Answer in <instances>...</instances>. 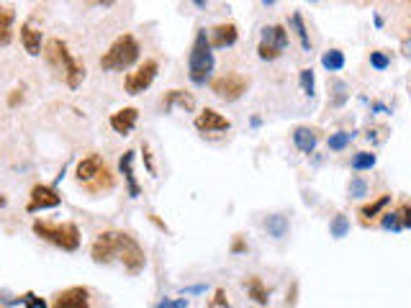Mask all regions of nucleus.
I'll return each instance as SVG.
<instances>
[{
    "mask_svg": "<svg viewBox=\"0 0 411 308\" xmlns=\"http://www.w3.org/2000/svg\"><path fill=\"white\" fill-rule=\"evenodd\" d=\"M142 152H144V162H147V170H150L152 175H157V167H154V162H152V154H150V147H147V144H142Z\"/></svg>",
    "mask_w": 411,
    "mask_h": 308,
    "instance_id": "obj_36",
    "label": "nucleus"
},
{
    "mask_svg": "<svg viewBox=\"0 0 411 308\" xmlns=\"http://www.w3.org/2000/svg\"><path fill=\"white\" fill-rule=\"evenodd\" d=\"M301 87L308 98H314L317 93V82H314V70H301Z\"/></svg>",
    "mask_w": 411,
    "mask_h": 308,
    "instance_id": "obj_28",
    "label": "nucleus"
},
{
    "mask_svg": "<svg viewBox=\"0 0 411 308\" xmlns=\"http://www.w3.org/2000/svg\"><path fill=\"white\" fill-rule=\"evenodd\" d=\"M265 229L270 231V237H285V231H288V219L285 216H268V221H265Z\"/></svg>",
    "mask_w": 411,
    "mask_h": 308,
    "instance_id": "obj_22",
    "label": "nucleus"
},
{
    "mask_svg": "<svg viewBox=\"0 0 411 308\" xmlns=\"http://www.w3.org/2000/svg\"><path fill=\"white\" fill-rule=\"evenodd\" d=\"M34 234L49 244L59 247L64 252H75L80 247V229L75 223H52V221H34Z\"/></svg>",
    "mask_w": 411,
    "mask_h": 308,
    "instance_id": "obj_6",
    "label": "nucleus"
},
{
    "mask_svg": "<svg viewBox=\"0 0 411 308\" xmlns=\"http://www.w3.org/2000/svg\"><path fill=\"white\" fill-rule=\"evenodd\" d=\"M247 87H250V78H245L242 72H224L211 80V93L226 103L239 101L247 93Z\"/></svg>",
    "mask_w": 411,
    "mask_h": 308,
    "instance_id": "obj_7",
    "label": "nucleus"
},
{
    "mask_svg": "<svg viewBox=\"0 0 411 308\" xmlns=\"http://www.w3.org/2000/svg\"><path fill=\"white\" fill-rule=\"evenodd\" d=\"M6 203H8V198H6V196H0V208H3V205H6Z\"/></svg>",
    "mask_w": 411,
    "mask_h": 308,
    "instance_id": "obj_38",
    "label": "nucleus"
},
{
    "mask_svg": "<svg viewBox=\"0 0 411 308\" xmlns=\"http://www.w3.org/2000/svg\"><path fill=\"white\" fill-rule=\"evenodd\" d=\"M44 57H47V62L62 75L64 82L70 87H78L80 82H82V78H85V64L78 62V59L70 54V49H67V44H64L62 39H49L47 47H44Z\"/></svg>",
    "mask_w": 411,
    "mask_h": 308,
    "instance_id": "obj_2",
    "label": "nucleus"
},
{
    "mask_svg": "<svg viewBox=\"0 0 411 308\" xmlns=\"http://www.w3.org/2000/svg\"><path fill=\"white\" fill-rule=\"evenodd\" d=\"M134 154L136 152H124V157H121V173H124V180H127L129 185V196L131 198H139V193H142V188H139V182H136L134 177Z\"/></svg>",
    "mask_w": 411,
    "mask_h": 308,
    "instance_id": "obj_16",
    "label": "nucleus"
},
{
    "mask_svg": "<svg viewBox=\"0 0 411 308\" xmlns=\"http://www.w3.org/2000/svg\"><path fill=\"white\" fill-rule=\"evenodd\" d=\"M90 257L98 265L121 262L129 272H139L144 267V262H147L139 242L127 231H103V234H98L93 247H90Z\"/></svg>",
    "mask_w": 411,
    "mask_h": 308,
    "instance_id": "obj_1",
    "label": "nucleus"
},
{
    "mask_svg": "<svg viewBox=\"0 0 411 308\" xmlns=\"http://www.w3.org/2000/svg\"><path fill=\"white\" fill-rule=\"evenodd\" d=\"M365 193H368V185H365L360 177H352V180H349V196H352V198H363Z\"/></svg>",
    "mask_w": 411,
    "mask_h": 308,
    "instance_id": "obj_30",
    "label": "nucleus"
},
{
    "mask_svg": "<svg viewBox=\"0 0 411 308\" xmlns=\"http://www.w3.org/2000/svg\"><path fill=\"white\" fill-rule=\"evenodd\" d=\"M142 54V47H139V41L131 36V34H121L119 39L113 41L108 52L101 57V67L106 72H121V70H129L131 64H136Z\"/></svg>",
    "mask_w": 411,
    "mask_h": 308,
    "instance_id": "obj_3",
    "label": "nucleus"
},
{
    "mask_svg": "<svg viewBox=\"0 0 411 308\" xmlns=\"http://www.w3.org/2000/svg\"><path fill=\"white\" fill-rule=\"evenodd\" d=\"M78 180L85 185L90 193H101V190H111L113 188V175L111 170L106 167L101 154H87L78 162Z\"/></svg>",
    "mask_w": 411,
    "mask_h": 308,
    "instance_id": "obj_4",
    "label": "nucleus"
},
{
    "mask_svg": "<svg viewBox=\"0 0 411 308\" xmlns=\"http://www.w3.org/2000/svg\"><path fill=\"white\" fill-rule=\"evenodd\" d=\"M370 64L375 70H386L388 64H391V59H388V54H383V52H370Z\"/></svg>",
    "mask_w": 411,
    "mask_h": 308,
    "instance_id": "obj_32",
    "label": "nucleus"
},
{
    "mask_svg": "<svg viewBox=\"0 0 411 308\" xmlns=\"http://www.w3.org/2000/svg\"><path fill=\"white\" fill-rule=\"evenodd\" d=\"M352 142V134L349 131H337V134H332L329 136V149H334V152H340V149H345L347 144Z\"/></svg>",
    "mask_w": 411,
    "mask_h": 308,
    "instance_id": "obj_27",
    "label": "nucleus"
},
{
    "mask_svg": "<svg viewBox=\"0 0 411 308\" xmlns=\"http://www.w3.org/2000/svg\"><path fill=\"white\" fill-rule=\"evenodd\" d=\"M216 303H222V306H229V300L224 298V291H216Z\"/></svg>",
    "mask_w": 411,
    "mask_h": 308,
    "instance_id": "obj_37",
    "label": "nucleus"
},
{
    "mask_svg": "<svg viewBox=\"0 0 411 308\" xmlns=\"http://www.w3.org/2000/svg\"><path fill=\"white\" fill-rule=\"evenodd\" d=\"M317 142H319V134L314 129H308V126L293 129V144H296V149L303 152V154H311L314 147H317Z\"/></svg>",
    "mask_w": 411,
    "mask_h": 308,
    "instance_id": "obj_15",
    "label": "nucleus"
},
{
    "mask_svg": "<svg viewBox=\"0 0 411 308\" xmlns=\"http://www.w3.org/2000/svg\"><path fill=\"white\" fill-rule=\"evenodd\" d=\"M173 103L182 105L185 111H193V108H196V101H193V95H188L185 90H170V93L162 98V108H165V111H170V108H173Z\"/></svg>",
    "mask_w": 411,
    "mask_h": 308,
    "instance_id": "obj_19",
    "label": "nucleus"
},
{
    "mask_svg": "<svg viewBox=\"0 0 411 308\" xmlns=\"http://www.w3.org/2000/svg\"><path fill=\"white\" fill-rule=\"evenodd\" d=\"M375 165V154L373 152H357L352 157V170H370Z\"/></svg>",
    "mask_w": 411,
    "mask_h": 308,
    "instance_id": "obj_25",
    "label": "nucleus"
},
{
    "mask_svg": "<svg viewBox=\"0 0 411 308\" xmlns=\"http://www.w3.org/2000/svg\"><path fill=\"white\" fill-rule=\"evenodd\" d=\"M247 293H250V298L257 300V303H268V298H270V291L265 288V283H262L260 277H250V280H247Z\"/></svg>",
    "mask_w": 411,
    "mask_h": 308,
    "instance_id": "obj_21",
    "label": "nucleus"
},
{
    "mask_svg": "<svg viewBox=\"0 0 411 308\" xmlns=\"http://www.w3.org/2000/svg\"><path fill=\"white\" fill-rule=\"evenodd\" d=\"M21 41H24V49L31 57L41 54V31L39 29H34L31 24H24L21 26Z\"/></svg>",
    "mask_w": 411,
    "mask_h": 308,
    "instance_id": "obj_18",
    "label": "nucleus"
},
{
    "mask_svg": "<svg viewBox=\"0 0 411 308\" xmlns=\"http://www.w3.org/2000/svg\"><path fill=\"white\" fill-rule=\"evenodd\" d=\"M214 70V52H211V44H208V36H206L203 29H198L196 41L190 47L188 57V75L196 85H206V80Z\"/></svg>",
    "mask_w": 411,
    "mask_h": 308,
    "instance_id": "obj_5",
    "label": "nucleus"
},
{
    "mask_svg": "<svg viewBox=\"0 0 411 308\" xmlns=\"http://www.w3.org/2000/svg\"><path fill=\"white\" fill-rule=\"evenodd\" d=\"M21 300H24V306H26V308H47L44 298H39V295H34V293H26V295H21Z\"/></svg>",
    "mask_w": 411,
    "mask_h": 308,
    "instance_id": "obj_33",
    "label": "nucleus"
},
{
    "mask_svg": "<svg viewBox=\"0 0 411 308\" xmlns=\"http://www.w3.org/2000/svg\"><path fill=\"white\" fill-rule=\"evenodd\" d=\"M347 101V85L345 82H334V98H332V105H342V103Z\"/></svg>",
    "mask_w": 411,
    "mask_h": 308,
    "instance_id": "obj_31",
    "label": "nucleus"
},
{
    "mask_svg": "<svg viewBox=\"0 0 411 308\" xmlns=\"http://www.w3.org/2000/svg\"><path fill=\"white\" fill-rule=\"evenodd\" d=\"M329 231H332V237L342 239V237H347V231H349V219L347 216H334L332 223H329Z\"/></svg>",
    "mask_w": 411,
    "mask_h": 308,
    "instance_id": "obj_24",
    "label": "nucleus"
},
{
    "mask_svg": "<svg viewBox=\"0 0 411 308\" xmlns=\"http://www.w3.org/2000/svg\"><path fill=\"white\" fill-rule=\"evenodd\" d=\"M52 308H90V291L82 285L67 288V291L57 293Z\"/></svg>",
    "mask_w": 411,
    "mask_h": 308,
    "instance_id": "obj_11",
    "label": "nucleus"
},
{
    "mask_svg": "<svg viewBox=\"0 0 411 308\" xmlns=\"http://www.w3.org/2000/svg\"><path fill=\"white\" fill-rule=\"evenodd\" d=\"M136 119H139V111H136L134 105H129V108H121V111H116L111 116V129L116 131V134L129 136L131 131H134Z\"/></svg>",
    "mask_w": 411,
    "mask_h": 308,
    "instance_id": "obj_13",
    "label": "nucleus"
},
{
    "mask_svg": "<svg viewBox=\"0 0 411 308\" xmlns=\"http://www.w3.org/2000/svg\"><path fill=\"white\" fill-rule=\"evenodd\" d=\"M193 126L201 134H222V131H229L231 129V121L226 116H222L219 111H214V108H206V111H201L196 116Z\"/></svg>",
    "mask_w": 411,
    "mask_h": 308,
    "instance_id": "obj_10",
    "label": "nucleus"
},
{
    "mask_svg": "<svg viewBox=\"0 0 411 308\" xmlns=\"http://www.w3.org/2000/svg\"><path fill=\"white\" fill-rule=\"evenodd\" d=\"M157 72H159V62H157V59H144V62L139 64L134 72H129V75H127V80H124V90H127L129 95L144 93V90H147V87L154 82Z\"/></svg>",
    "mask_w": 411,
    "mask_h": 308,
    "instance_id": "obj_9",
    "label": "nucleus"
},
{
    "mask_svg": "<svg viewBox=\"0 0 411 308\" xmlns=\"http://www.w3.org/2000/svg\"><path fill=\"white\" fill-rule=\"evenodd\" d=\"M380 226L383 229H391V231H403L401 229V219H398V214H383V219H380Z\"/></svg>",
    "mask_w": 411,
    "mask_h": 308,
    "instance_id": "obj_29",
    "label": "nucleus"
},
{
    "mask_svg": "<svg viewBox=\"0 0 411 308\" xmlns=\"http://www.w3.org/2000/svg\"><path fill=\"white\" fill-rule=\"evenodd\" d=\"M239 39V31L234 24H219L211 31V39H208V44H211V49H224V47H231L234 41Z\"/></svg>",
    "mask_w": 411,
    "mask_h": 308,
    "instance_id": "obj_14",
    "label": "nucleus"
},
{
    "mask_svg": "<svg viewBox=\"0 0 411 308\" xmlns=\"http://www.w3.org/2000/svg\"><path fill=\"white\" fill-rule=\"evenodd\" d=\"M13 21H16V10L10 6H0V47H8L13 41Z\"/></svg>",
    "mask_w": 411,
    "mask_h": 308,
    "instance_id": "obj_17",
    "label": "nucleus"
},
{
    "mask_svg": "<svg viewBox=\"0 0 411 308\" xmlns=\"http://www.w3.org/2000/svg\"><path fill=\"white\" fill-rule=\"evenodd\" d=\"M62 203V198L52 185H34L31 188V200H29V211H47V208H57Z\"/></svg>",
    "mask_w": 411,
    "mask_h": 308,
    "instance_id": "obj_12",
    "label": "nucleus"
},
{
    "mask_svg": "<svg viewBox=\"0 0 411 308\" xmlns=\"http://www.w3.org/2000/svg\"><path fill=\"white\" fill-rule=\"evenodd\" d=\"M285 47H288V31H285L283 26L273 24L262 29V41H260V47H257L260 59L273 62V59H277V57L283 54Z\"/></svg>",
    "mask_w": 411,
    "mask_h": 308,
    "instance_id": "obj_8",
    "label": "nucleus"
},
{
    "mask_svg": "<svg viewBox=\"0 0 411 308\" xmlns=\"http://www.w3.org/2000/svg\"><path fill=\"white\" fill-rule=\"evenodd\" d=\"M396 214H398V219H401V229H409V226H411L409 203H401V205H398V211H396Z\"/></svg>",
    "mask_w": 411,
    "mask_h": 308,
    "instance_id": "obj_34",
    "label": "nucleus"
},
{
    "mask_svg": "<svg viewBox=\"0 0 411 308\" xmlns=\"http://www.w3.org/2000/svg\"><path fill=\"white\" fill-rule=\"evenodd\" d=\"M322 64H324L329 72H340L345 67V54H342L340 49H329L324 57H322Z\"/></svg>",
    "mask_w": 411,
    "mask_h": 308,
    "instance_id": "obj_23",
    "label": "nucleus"
},
{
    "mask_svg": "<svg viewBox=\"0 0 411 308\" xmlns=\"http://www.w3.org/2000/svg\"><path fill=\"white\" fill-rule=\"evenodd\" d=\"M293 26H296V34H298V39H301V47L311 49V39H308V34H306V26H303V18H301V13H293Z\"/></svg>",
    "mask_w": 411,
    "mask_h": 308,
    "instance_id": "obj_26",
    "label": "nucleus"
},
{
    "mask_svg": "<svg viewBox=\"0 0 411 308\" xmlns=\"http://www.w3.org/2000/svg\"><path fill=\"white\" fill-rule=\"evenodd\" d=\"M188 306V300L185 298H178V300H170V298H165L162 303H159L157 308H185Z\"/></svg>",
    "mask_w": 411,
    "mask_h": 308,
    "instance_id": "obj_35",
    "label": "nucleus"
},
{
    "mask_svg": "<svg viewBox=\"0 0 411 308\" xmlns=\"http://www.w3.org/2000/svg\"><path fill=\"white\" fill-rule=\"evenodd\" d=\"M388 203H391V196H380V198H375L373 203L360 205V211H357V214H360V219H363V223H368V221H370V219H375V216H378L380 211H383V208H386Z\"/></svg>",
    "mask_w": 411,
    "mask_h": 308,
    "instance_id": "obj_20",
    "label": "nucleus"
}]
</instances>
